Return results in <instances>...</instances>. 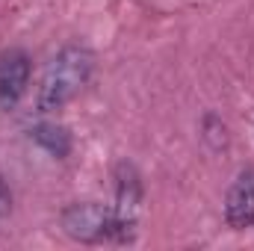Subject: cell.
<instances>
[{
  "instance_id": "obj_6",
  "label": "cell",
  "mask_w": 254,
  "mask_h": 251,
  "mask_svg": "<svg viewBox=\"0 0 254 251\" xmlns=\"http://www.w3.org/2000/svg\"><path fill=\"white\" fill-rule=\"evenodd\" d=\"M30 139L45 148L51 157L57 160H65L71 154V133L65 130L63 125H54V122H39V125L30 127Z\"/></svg>"
},
{
  "instance_id": "obj_5",
  "label": "cell",
  "mask_w": 254,
  "mask_h": 251,
  "mask_svg": "<svg viewBox=\"0 0 254 251\" xmlns=\"http://www.w3.org/2000/svg\"><path fill=\"white\" fill-rule=\"evenodd\" d=\"M225 222L234 231L254 228V169H246L234 178L225 195Z\"/></svg>"
},
{
  "instance_id": "obj_2",
  "label": "cell",
  "mask_w": 254,
  "mask_h": 251,
  "mask_svg": "<svg viewBox=\"0 0 254 251\" xmlns=\"http://www.w3.org/2000/svg\"><path fill=\"white\" fill-rule=\"evenodd\" d=\"M63 231L83 246H101V243H130L136 234H130L116 219L113 207L95 204V201H77L68 204L60 216Z\"/></svg>"
},
{
  "instance_id": "obj_8",
  "label": "cell",
  "mask_w": 254,
  "mask_h": 251,
  "mask_svg": "<svg viewBox=\"0 0 254 251\" xmlns=\"http://www.w3.org/2000/svg\"><path fill=\"white\" fill-rule=\"evenodd\" d=\"M9 210H12V195H9V187H6L3 178H0V219L9 216Z\"/></svg>"
},
{
  "instance_id": "obj_4",
  "label": "cell",
  "mask_w": 254,
  "mask_h": 251,
  "mask_svg": "<svg viewBox=\"0 0 254 251\" xmlns=\"http://www.w3.org/2000/svg\"><path fill=\"white\" fill-rule=\"evenodd\" d=\"M30 86V54L9 48L0 54V110H15Z\"/></svg>"
},
{
  "instance_id": "obj_3",
  "label": "cell",
  "mask_w": 254,
  "mask_h": 251,
  "mask_svg": "<svg viewBox=\"0 0 254 251\" xmlns=\"http://www.w3.org/2000/svg\"><path fill=\"white\" fill-rule=\"evenodd\" d=\"M116 201L110 204L116 219L125 225L130 234H136V219H139V207H142V198H145V187H142V178H139V169L133 163L122 160L116 166Z\"/></svg>"
},
{
  "instance_id": "obj_7",
  "label": "cell",
  "mask_w": 254,
  "mask_h": 251,
  "mask_svg": "<svg viewBox=\"0 0 254 251\" xmlns=\"http://www.w3.org/2000/svg\"><path fill=\"white\" fill-rule=\"evenodd\" d=\"M201 136H204V142L213 148V151H222V148H228V127L225 122L216 116V113H207L204 116V122H201Z\"/></svg>"
},
{
  "instance_id": "obj_1",
  "label": "cell",
  "mask_w": 254,
  "mask_h": 251,
  "mask_svg": "<svg viewBox=\"0 0 254 251\" xmlns=\"http://www.w3.org/2000/svg\"><path fill=\"white\" fill-rule=\"evenodd\" d=\"M92 71H95V57L86 45L71 42V45L60 48L42 74V83L36 92V110L39 113L63 110L74 95H80V89L89 83Z\"/></svg>"
}]
</instances>
